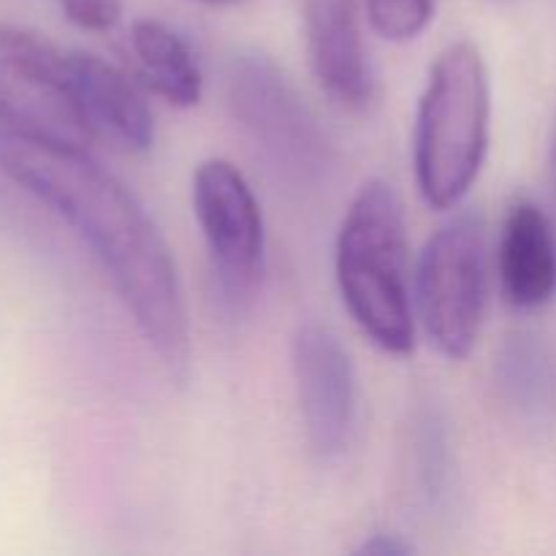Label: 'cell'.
<instances>
[{
    "label": "cell",
    "mask_w": 556,
    "mask_h": 556,
    "mask_svg": "<svg viewBox=\"0 0 556 556\" xmlns=\"http://www.w3.org/2000/svg\"><path fill=\"white\" fill-rule=\"evenodd\" d=\"M0 172L60 217L103 266L174 383L190 372V318L172 248L141 201L90 150H58L0 130Z\"/></svg>",
    "instance_id": "1"
},
{
    "label": "cell",
    "mask_w": 556,
    "mask_h": 556,
    "mask_svg": "<svg viewBox=\"0 0 556 556\" xmlns=\"http://www.w3.org/2000/svg\"><path fill=\"white\" fill-rule=\"evenodd\" d=\"M337 286L358 329L386 353L416 345L407 228L394 185L372 179L353 195L337 237Z\"/></svg>",
    "instance_id": "2"
},
{
    "label": "cell",
    "mask_w": 556,
    "mask_h": 556,
    "mask_svg": "<svg viewBox=\"0 0 556 556\" xmlns=\"http://www.w3.org/2000/svg\"><path fill=\"white\" fill-rule=\"evenodd\" d=\"M492 85L481 49L448 43L429 68L416 117V179L432 210H454L489 150Z\"/></svg>",
    "instance_id": "3"
},
{
    "label": "cell",
    "mask_w": 556,
    "mask_h": 556,
    "mask_svg": "<svg viewBox=\"0 0 556 556\" xmlns=\"http://www.w3.org/2000/svg\"><path fill=\"white\" fill-rule=\"evenodd\" d=\"M228 101L269 166L293 188H318L334 168V147L315 114L261 52H242L228 68Z\"/></svg>",
    "instance_id": "4"
},
{
    "label": "cell",
    "mask_w": 556,
    "mask_h": 556,
    "mask_svg": "<svg viewBox=\"0 0 556 556\" xmlns=\"http://www.w3.org/2000/svg\"><path fill=\"white\" fill-rule=\"evenodd\" d=\"M416 299L434 351L451 362L470 356L489 302L486 226L481 212H456L429 237L418 258Z\"/></svg>",
    "instance_id": "5"
},
{
    "label": "cell",
    "mask_w": 556,
    "mask_h": 556,
    "mask_svg": "<svg viewBox=\"0 0 556 556\" xmlns=\"http://www.w3.org/2000/svg\"><path fill=\"white\" fill-rule=\"evenodd\" d=\"M0 130L58 150L96 141L76 103L68 52L20 25H0Z\"/></svg>",
    "instance_id": "6"
},
{
    "label": "cell",
    "mask_w": 556,
    "mask_h": 556,
    "mask_svg": "<svg viewBox=\"0 0 556 556\" xmlns=\"http://www.w3.org/2000/svg\"><path fill=\"white\" fill-rule=\"evenodd\" d=\"M193 212L223 296L242 304L253 296L266 258L264 215L253 188L233 163L210 157L193 172Z\"/></svg>",
    "instance_id": "7"
},
{
    "label": "cell",
    "mask_w": 556,
    "mask_h": 556,
    "mask_svg": "<svg viewBox=\"0 0 556 556\" xmlns=\"http://www.w3.org/2000/svg\"><path fill=\"white\" fill-rule=\"evenodd\" d=\"M291 372L309 454L337 462L356 429V369L337 334L320 324L299 326L291 340Z\"/></svg>",
    "instance_id": "8"
},
{
    "label": "cell",
    "mask_w": 556,
    "mask_h": 556,
    "mask_svg": "<svg viewBox=\"0 0 556 556\" xmlns=\"http://www.w3.org/2000/svg\"><path fill=\"white\" fill-rule=\"evenodd\" d=\"M304 43L320 90L342 109H367L375 79L356 0H304Z\"/></svg>",
    "instance_id": "9"
},
{
    "label": "cell",
    "mask_w": 556,
    "mask_h": 556,
    "mask_svg": "<svg viewBox=\"0 0 556 556\" xmlns=\"http://www.w3.org/2000/svg\"><path fill=\"white\" fill-rule=\"evenodd\" d=\"M76 103L90 128L119 152H147L155 139V119L144 92L117 65L92 52H68Z\"/></svg>",
    "instance_id": "10"
},
{
    "label": "cell",
    "mask_w": 556,
    "mask_h": 556,
    "mask_svg": "<svg viewBox=\"0 0 556 556\" xmlns=\"http://www.w3.org/2000/svg\"><path fill=\"white\" fill-rule=\"evenodd\" d=\"M505 299L519 309H541L556 296V231L532 201L510 204L497 244Z\"/></svg>",
    "instance_id": "11"
},
{
    "label": "cell",
    "mask_w": 556,
    "mask_h": 556,
    "mask_svg": "<svg viewBox=\"0 0 556 556\" xmlns=\"http://www.w3.org/2000/svg\"><path fill=\"white\" fill-rule=\"evenodd\" d=\"M494 380L505 407L532 427L556 418V356L535 334H514L494 358Z\"/></svg>",
    "instance_id": "12"
},
{
    "label": "cell",
    "mask_w": 556,
    "mask_h": 556,
    "mask_svg": "<svg viewBox=\"0 0 556 556\" xmlns=\"http://www.w3.org/2000/svg\"><path fill=\"white\" fill-rule=\"evenodd\" d=\"M130 47L147 85L166 103L190 109L204 96V74L188 41L161 20H136L130 25Z\"/></svg>",
    "instance_id": "13"
},
{
    "label": "cell",
    "mask_w": 556,
    "mask_h": 556,
    "mask_svg": "<svg viewBox=\"0 0 556 556\" xmlns=\"http://www.w3.org/2000/svg\"><path fill=\"white\" fill-rule=\"evenodd\" d=\"M413 445H416V478L421 483V494L434 505L445 494V483L451 478L448 438L443 421L434 413L421 416Z\"/></svg>",
    "instance_id": "14"
},
{
    "label": "cell",
    "mask_w": 556,
    "mask_h": 556,
    "mask_svg": "<svg viewBox=\"0 0 556 556\" xmlns=\"http://www.w3.org/2000/svg\"><path fill=\"white\" fill-rule=\"evenodd\" d=\"M375 30L389 41L421 36L434 16V0H364Z\"/></svg>",
    "instance_id": "15"
},
{
    "label": "cell",
    "mask_w": 556,
    "mask_h": 556,
    "mask_svg": "<svg viewBox=\"0 0 556 556\" xmlns=\"http://www.w3.org/2000/svg\"><path fill=\"white\" fill-rule=\"evenodd\" d=\"M65 20L90 33H109L123 20V0H58Z\"/></svg>",
    "instance_id": "16"
},
{
    "label": "cell",
    "mask_w": 556,
    "mask_h": 556,
    "mask_svg": "<svg viewBox=\"0 0 556 556\" xmlns=\"http://www.w3.org/2000/svg\"><path fill=\"white\" fill-rule=\"evenodd\" d=\"M416 552V546L407 541H402L400 535H386V532H375L372 538L362 543L353 554H362V556H410Z\"/></svg>",
    "instance_id": "17"
},
{
    "label": "cell",
    "mask_w": 556,
    "mask_h": 556,
    "mask_svg": "<svg viewBox=\"0 0 556 556\" xmlns=\"http://www.w3.org/2000/svg\"><path fill=\"white\" fill-rule=\"evenodd\" d=\"M548 168H552V188L556 199V117H554V130H552V150H548Z\"/></svg>",
    "instance_id": "18"
},
{
    "label": "cell",
    "mask_w": 556,
    "mask_h": 556,
    "mask_svg": "<svg viewBox=\"0 0 556 556\" xmlns=\"http://www.w3.org/2000/svg\"><path fill=\"white\" fill-rule=\"evenodd\" d=\"M199 3H206V5H226V3H233V0H199Z\"/></svg>",
    "instance_id": "19"
}]
</instances>
